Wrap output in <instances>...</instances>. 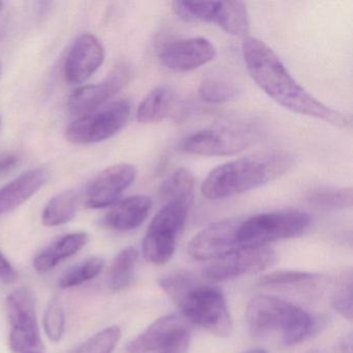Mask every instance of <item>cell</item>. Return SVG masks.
I'll return each instance as SVG.
<instances>
[{
  "mask_svg": "<svg viewBox=\"0 0 353 353\" xmlns=\"http://www.w3.org/2000/svg\"><path fill=\"white\" fill-rule=\"evenodd\" d=\"M241 51L252 79L274 102L287 110L334 127L350 125V119L346 114L326 106L305 90L265 43L254 37H245Z\"/></svg>",
  "mask_w": 353,
  "mask_h": 353,
  "instance_id": "obj_1",
  "label": "cell"
},
{
  "mask_svg": "<svg viewBox=\"0 0 353 353\" xmlns=\"http://www.w3.org/2000/svg\"><path fill=\"white\" fill-rule=\"evenodd\" d=\"M159 284L190 322L218 336H228L231 334L232 320L220 289L205 284L185 272L163 276Z\"/></svg>",
  "mask_w": 353,
  "mask_h": 353,
  "instance_id": "obj_2",
  "label": "cell"
},
{
  "mask_svg": "<svg viewBox=\"0 0 353 353\" xmlns=\"http://www.w3.org/2000/svg\"><path fill=\"white\" fill-rule=\"evenodd\" d=\"M294 162V157L287 152H270L225 163L204 179L202 195L222 200L257 189L288 173Z\"/></svg>",
  "mask_w": 353,
  "mask_h": 353,
  "instance_id": "obj_3",
  "label": "cell"
},
{
  "mask_svg": "<svg viewBox=\"0 0 353 353\" xmlns=\"http://www.w3.org/2000/svg\"><path fill=\"white\" fill-rule=\"evenodd\" d=\"M250 332L255 336L280 332L285 346L307 340L318 330V322L309 312L276 296L262 295L250 301L247 309Z\"/></svg>",
  "mask_w": 353,
  "mask_h": 353,
  "instance_id": "obj_4",
  "label": "cell"
},
{
  "mask_svg": "<svg viewBox=\"0 0 353 353\" xmlns=\"http://www.w3.org/2000/svg\"><path fill=\"white\" fill-rule=\"evenodd\" d=\"M260 135L261 130L253 121H225L187 136L179 148L195 156H233L253 145Z\"/></svg>",
  "mask_w": 353,
  "mask_h": 353,
  "instance_id": "obj_5",
  "label": "cell"
},
{
  "mask_svg": "<svg viewBox=\"0 0 353 353\" xmlns=\"http://www.w3.org/2000/svg\"><path fill=\"white\" fill-rule=\"evenodd\" d=\"M191 203L187 200H167L157 212L142 243L144 258L148 261L163 265L172 258L177 239L185 228Z\"/></svg>",
  "mask_w": 353,
  "mask_h": 353,
  "instance_id": "obj_6",
  "label": "cell"
},
{
  "mask_svg": "<svg viewBox=\"0 0 353 353\" xmlns=\"http://www.w3.org/2000/svg\"><path fill=\"white\" fill-rule=\"evenodd\" d=\"M311 218L299 210H280L255 214L241 221L239 243L241 248L262 247L282 239L301 236L309 229Z\"/></svg>",
  "mask_w": 353,
  "mask_h": 353,
  "instance_id": "obj_7",
  "label": "cell"
},
{
  "mask_svg": "<svg viewBox=\"0 0 353 353\" xmlns=\"http://www.w3.org/2000/svg\"><path fill=\"white\" fill-rule=\"evenodd\" d=\"M6 307L12 327L9 336L12 353H46L32 291L26 287L12 291L8 295Z\"/></svg>",
  "mask_w": 353,
  "mask_h": 353,
  "instance_id": "obj_8",
  "label": "cell"
},
{
  "mask_svg": "<svg viewBox=\"0 0 353 353\" xmlns=\"http://www.w3.org/2000/svg\"><path fill=\"white\" fill-rule=\"evenodd\" d=\"M129 101H117L94 112L78 117L65 131L68 141L80 145L99 143L117 135L127 125L131 115Z\"/></svg>",
  "mask_w": 353,
  "mask_h": 353,
  "instance_id": "obj_9",
  "label": "cell"
},
{
  "mask_svg": "<svg viewBox=\"0 0 353 353\" xmlns=\"http://www.w3.org/2000/svg\"><path fill=\"white\" fill-rule=\"evenodd\" d=\"M276 254L268 245L234 250L206 265L202 276L210 281H226L243 274H257L270 268Z\"/></svg>",
  "mask_w": 353,
  "mask_h": 353,
  "instance_id": "obj_10",
  "label": "cell"
},
{
  "mask_svg": "<svg viewBox=\"0 0 353 353\" xmlns=\"http://www.w3.org/2000/svg\"><path fill=\"white\" fill-rule=\"evenodd\" d=\"M131 70L125 63L117 65L102 82L82 86L70 97L68 110L74 117H81L102 108L110 99L129 83Z\"/></svg>",
  "mask_w": 353,
  "mask_h": 353,
  "instance_id": "obj_11",
  "label": "cell"
},
{
  "mask_svg": "<svg viewBox=\"0 0 353 353\" xmlns=\"http://www.w3.org/2000/svg\"><path fill=\"white\" fill-rule=\"evenodd\" d=\"M136 176L137 169L128 163L108 167L88 183L84 193V203L94 210L114 205L123 192L135 181Z\"/></svg>",
  "mask_w": 353,
  "mask_h": 353,
  "instance_id": "obj_12",
  "label": "cell"
},
{
  "mask_svg": "<svg viewBox=\"0 0 353 353\" xmlns=\"http://www.w3.org/2000/svg\"><path fill=\"white\" fill-rule=\"evenodd\" d=\"M239 219H225L200 231L189 243V253L197 260H214L241 248Z\"/></svg>",
  "mask_w": 353,
  "mask_h": 353,
  "instance_id": "obj_13",
  "label": "cell"
},
{
  "mask_svg": "<svg viewBox=\"0 0 353 353\" xmlns=\"http://www.w3.org/2000/svg\"><path fill=\"white\" fill-rule=\"evenodd\" d=\"M106 57L104 47L92 34L80 36L68 53L63 74L70 85H77L90 79L103 65Z\"/></svg>",
  "mask_w": 353,
  "mask_h": 353,
  "instance_id": "obj_14",
  "label": "cell"
},
{
  "mask_svg": "<svg viewBox=\"0 0 353 353\" xmlns=\"http://www.w3.org/2000/svg\"><path fill=\"white\" fill-rule=\"evenodd\" d=\"M216 49L205 38H191L167 45L160 52V61L167 69L190 72L214 61Z\"/></svg>",
  "mask_w": 353,
  "mask_h": 353,
  "instance_id": "obj_15",
  "label": "cell"
},
{
  "mask_svg": "<svg viewBox=\"0 0 353 353\" xmlns=\"http://www.w3.org/2000/svg\"><path fill=\"white\" fill-rule=\"evenodd\" d=\"M190 334L189 320L183 314H170L156 320L127 345V353L161 351L181 336Z\"/></svg>",
  "mask_w": 353,
  "mask_h": 353,
  "instance_id": "obj_16",
  "label": "cell"
},
{
  "mask_svg": "<svg viewBox=\"0 0 353 353\" xmlns=\"http://www.w3.org/2000/svg\"><path fill=\"white\" fill-rule=\"evenodd\" d=\"M46 169L36 168L22 173L0 189V216L17 210L30 200L46 183Z\"/></svg>",
  "mask_w": 353,
  "mask_h": 353,
  "instance_id": "obj_17",
  "label": "cell"
},
{
  "mask_svg": "<svg viewBox=\"0 0 353 353\" xmlns=\"http://www.w3.org/2000/svg\"><path fill=\"white\" fill-rule=\"evenodd\" d=\"M152 198L134 195L117 202L105 216V224L117 231H130L138 228L150 214Z\"/></svg>",
  "mask_w": 353,
  "mask_h": 353,
  "instance_id": "obj_18",
  "label": "cell"
},
{
  "mask_svg": "<svg viewBox=\"0 0 353 353\" xmlns=\"http://www.w3.org/2000/svg\"><path fill=\"white\" fill-rule=\"evenodd\" d=\"M88 241L90 235L85 232L70 233L59 237L37 255L34 260V270L41 274L50 272L57 264L83 249Z\"/></svg>",
  "mask_w": 353,
  "mask_h": 353,
  "instance_id": "obj_19",
  "label": "cell"
},
{
  "mask_svg": "<svg viewBox=\"0 0 353 353\" xmlns=\"http://www.w3.org/2000/svg\"><path fill=\"white\" fill-rule=\"evenodd\" d=\"M176 92L162 84L150 90L138 106L136 117L141 123H157L170 117L176 105Z\"/></svg>",
  "mask_w": 353,
  "mask_h": 353,
  "instance_id": "obj_20",
  "label": "cell"
},
{
  "mask_svg": "<svg viewBox=\"0 0 353 353\" xmlns=\"http://www.w3.org/2000/svg\"><path fill=\"white\" fill-rule=\"evenodd\" d=\"M212 23L216 24L230 36L245 38L250 30L247 6L239 0L216 1Z\"/></svg>",
  "mask_w": 353,
  "mask_h": 353,
  "instance_id": "obj_21",
  "label": "cell"
},
{
  "mask_svg": "<svg viewBox=\"0 0 353 353\" xmlns=\"http://www.w3.org/2000/svg\"><path fill=\"white\" fill-rule=\"evenodd\" d=\"M138 252L135 248L128 247L121 250L111 263L107 276V285L113 292L123 290L132 284L135 278Z\"/></svg>",
  "mask_w": 353,
  "mask_h": 353,
  "instance_id": "obj_22",
  "label": "cell"
},
{
  "mask_svg": "<svg viewBox=\"0 0 353 353\" xmlns=\"http://www.w3.org/2000/svg\"><path fill=\"white\" fill-rule=\"evenodd\" d=\"M79 196L75 191H65L53 197L45 206L42 222L47 227H57L71 222L77 214Z\"/></svg>",
  "mask_w": 353,
  "mask_h": 353,
  "instance_id": "obj_23",
  "label": "cell"
},
{
  "mask_svg": "<svg viewBox=\"0 0 353 353\" xmlns=\"http://www.w3.org/2000/svg\"><path fill=\"white\" fill-rule=\"evenodd\" d=\"M307 200L316 208L325 210H344L352 206L351 188L319 185L307 192Z\"/></svg>",
  "mask_w": 353,
  "mask_h": 353,
  "instance_id": "obj_24",
  "label": "cell"
},
{
  "mask_svg": "<svg viewBox=\"0 0 353 353\" xmlns=\"http://www.w3.org/2000/svg\"><path fill=\"white\" fill-rule=\"evenodd\" d=\"M243 90L234 82L219 78H208L198 88L199 98L210 104L231 102L241 97Z\"/></svg>",
  "mask_w": 353,
  "mask_h": 353,
  "instance_id": "obj_25",
  "label": "cell"
},
{
  "mask_svg": "<svg viewBox=\"0 0 353 353\" xmlns=\"http://www.w3.org/2000/svg\"><path fill=\"white\" fill-rule=\"evenodd\" d=\"M104 265V260L100 257H92L83 260L61 274L59 280V288H73L92 280L101 274Z\"/></svg>",
  "mask_w": 353,
  "mask_h": 353,
  "instance_id": "obj_26",
  "label": "cell"
},
{
  "mask_svg": "<svg viewBox=\"0 0 353 353\" xmlns=\"http://www.w3.org/2000/svg\"><path fill=\"white\" fill-rule=\"evenodd\" d=\"M195 179L187 168H179L172 173L161 187V193L167 200L179 199L191 201L194 197Z\"/></svg>",
  "mask_w": 353,
  "mask_h": 353,
  "instance_id": "obj_27",
  "label": "cell"
},
{
  "mask_svg": "<svg viewBox=\"0 0 353 353\" xmlns=\"http://www.w3.org/2000/svg\"><path fill=\"white\" fill-rule=\"evenodd\" d=\"M175 14L183 21H204L212 23L216 1H174L172 3Z\"/></svg>",
  "mask_w": 353,
  "mask_h": 353,
  "instance_id": "obj_28",
  "label": "cell"
},
{
  "mask_svg": "<svg viewBox=\"0 0 353 353\" xmlns=\"http://www.w3.org/2000/svg\"><path fill=\"white\" fill-rule=\"evenodd\" d=\"M121 336L119 326H109L88 339L75 353H112Z\"/></svg>",
  "mask_w": 353,
  "mask_h": 353,
  "instance_id": "obj_29",
  "label": "cell"
},
{
  "mask_svg": "<svg viewBox=\"0 0 353 353\" xmlns=\"http://www.w3.org/2000/svg\"><path fill=\"white\" fill-rule=\"evenodd\" d=\"M332 305L345 319L352 320V272H345L339 279L332 296Z\"/></svg>",
  "mask_w": 353,
  "mask_h": 353,
  "instance_id": "obj_30",
  "label": "cell"
},
{
  "mask_svg": "<svg viewBox=\"0 0 353 353\" xmlns=\"http://www.w3.org/2000/svg\"><path fill=\"white\" fill-rule=\"evenodd\" d=\"M43 323L49 340L54 343L59 342L65 332V315L63 303L57 297L51 299L47 305Z\"/></svg>",
  "mask_w": 353,
  "mask_h": 353,
  "instance_id": "obj_31",
  "label": "cell"
},
{
  "mask_svg": "<svg viewBox=\"0 0 353 353\" xmlns=\"http://www.w3.org/2000/svg\"><path fill=\"white\" fill-rule=\"evenodd\" d=\"M319 276L312 272L299 270H278L265 274L259 280L260 286H289V285L307 284L313 283Z\"/></svg>",
  "mask_w": 353,
  "mask_h": 353,
  "instance_id": "obj_32",
  "label": "cell"
},
{
  "mask_svg": "<svg viewBox=\"0 0 353 353\" xmlns=\"http://www.w3.org/2000/svg\"><path fill=\"white\" fill-rule=\"evenodd\" d=\"M0 280L6 283H15L18 280L17 272L1 251H0Z\"/></svg>",
  "mask_w": 353,
  "mask_h": 353,
  "instance_id": "obj_33",
  "label": "cell"
},
{
  "mask_svg": "<svg viewBox=\"0 0 353 353\" xmlns=\"http://www.w3.org/2000/svg\"><path fill=\"white\" fill-rule=\"evenodd\" d=\"M190 334H185L161 350V353H187L189 348Z\"/></svg>",
  "mask_w": 353,
  "mask_h": 353,
  "instance_id": "obj_34",
  "label": "cell"
},
{
  "mask_svg": "<svg viewBox=\"0 0 353 353\" xmlns=\"http://www.w3.org/2000/svg\"><path fill=\"white\" fill-rule=\"evenodd\" d=\"M18 163H19V160L13 154L0 157V177L13 171L17 167Z\"/></svg>",
  "mask_w": 353,
  "mask_h": 353,
  "instance_id": "obj_35",
  "label": "cell"
},
{
  "mask_svg": "<svg viewBox=\"0 0 353 353\" xmlns=\"http://www.w3.org/2000/svg\"><path fill=\"white\" fill-rule=\"evenodd\" d=\"M352 334L349 332L346 336H342L334 345V353H352Z\"/></svg>",
  "mask_w": 353,
  "mask_h": 353,
  "instance_id": "obj_36",
  "label": "cell"
},
{
  "mask_svg": "<svg viewBox=\"0 0 353 353\" xmlns=\"http://www.w3.org/2000/svg\"><path fill=\"white\" fill-rule=\"evenodd\" d=\"M243 353H266V351L262 350V349H253V350L247 351V352Z\"/></svg>",
  "mask_w": 353,
  "mask_h": 353,
  "instance_id": "obj_37",
  "label": "cell"
},
{
  "mask_svg": "<svg viewBox=\"0 0 353 353\" xmlns=\"http://www.w3.org/2000/svg\"><path fill=\"white\" fill-rule=\"evenodd\" d=\"M0 10H1V3H0Z\"/></svg>",
  "mask_w": 353,
  "mask_h": 353,
  "instance_id": "obj_38",
  "label": "cell"
},
{
  "mask_svg": "<svg viewBox=\"0 0 353 353\" xmlns=\"http://www.w3.org/2000/svg\"><path fill=\"white\" fill-rule=\"evenodd\" d=\"M0 125H1V121H0Z\"/></svg>",
  "mask_w": 353,
  "mask_h": 353,
  "instance_id": "obj_39",
  "label": "cell"
},
{
  "mask_svg": "<svg viewBox=\"0 0 353 353\" xmlns=\"http://www.w3.org/2000/svg\"><path fill=\"white\" fill-rule=\"evenodd\" d=\"M310 353H318V352H310Z\"/></svg>",
  "mask_w": 353,
  "mask_h": 353,
  "instance_id": "obj_40",
  "label": "cell"
},
{
  "mask_svg": "<svg viewBox=\"0 0 353 353\" xmlns=\"http://www.w3.org/2000/svg\"><path fill=\"white\" fill-rule=\"evenodd\" d=\"M0 71H1V67H0Z\"/></svg>",
  "mask_w": 353,
  "mask_h": 353,
  "instance_id": "obj_41",
  "label": "cell"
}]
</instances>
